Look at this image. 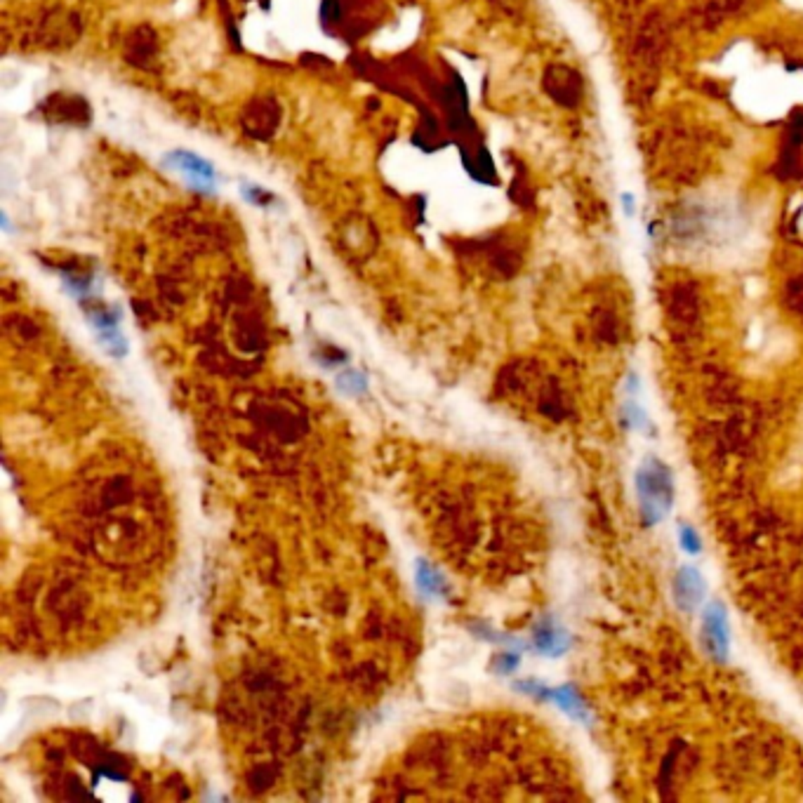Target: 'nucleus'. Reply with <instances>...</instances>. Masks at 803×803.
<instances>
[{
	"label": "nucleus",
	"mask_w": 803,
	"mask_h": 803,
	"mask_svg": "<svg viewBox=\"0 0 803 803\" xmlns=\"http://www.w3.org/2000/svg\"><path fill=\"white\" fill-rule=\"evenodd\" d=\"M535 648L542 653V655H549V658H559L570 648V636L568 631L563 629L559 622H554V619H542V622L535 626Z\"/></svg>",
	"instance_id": "39448f33"
},
{
	"label": "nucleus",
	"mask_w": 803,
	"mask_h": 803,
	"mask_svg": "<svg viewBox=\"0 0 803 803\" xmlns=\"http://www.w3.org/2000/svg\"><path fill=\"white\" fill-rule=\"evenodd\" d=\"M702 641L707 653L716 662H728L730 634H728V612L725 605L711 601L702 612Z\"/></svg>",
	"instance_id": "7ed1b4c3"
},
{
	"label": "nucleus",
	"mask_w": 803,
	"mask_h": 803,
	"mask_svg": "<svg viewBox=\"0 0 803 803\" xmlns=\"http://www.w3.org/2000/svg\"><path fill=\"white\" fill-rule=\"evenodd\" d=\"M547 700L556 702L568 716H573L575 721L589 723V709H587V704L582 702V697L575 693V688H570V686L547 688Z\"/></svg>",
	"instance_id": "423d86ee"
},
{
	"label": "nucleus",
	"mask_w": 803,
	"mask_h": 803,
	"mask_svg": "<svg viewBox=\"0 0 803 803\" xmlns=\"http://www.w3.org/2000/svg\"><path fill=\"white\" fill-rule=\"evenodd\" d=\"M163 165L170 170L179 172L182 177L189 182V186L198 189L203 194H213L217 189V170L210 160L201 158L194 151H170L163 158Z\"/></svg>",
	"instance_id": "f03ea898"
},
{
	"label": "nucleus",
	"mask_w": 803,
	"mask_h": 803,
	"mask_svg": "<svg viewBox=\"0 0 803 803\" xmlns=\"http://www.w3.org/2000/svg\"><path fill=\"white\" fill-rule=\"evenodd\" d=\"M518 655L513 653V650H509V653H499L497 658H495V669L499 674H511L513 669L518 667Z\"/></svg>",
	"instance_id": "9d476101"
},
{
	"label": "nucleus",
	"mask_w": 803,
	"mask_h": 803,
	"mask_svg": "<svg viewBox=\"0 0 803 803\" xmlns=\"http://www.w3.org/2000/svg\"><path fill=\"white\" fill-rule=\"evenodd\" d=\"M638 509L646 525H658L667 516L674 502L672 471L658 457H648L636 471Z\"/></svg>",
	"instance_id": "f257e3e1"
},
{
	"label": "nucleus",
	"mask_w": 803,
	"mask_h": 803,
	"mask_svg": "<svg viewBox=\"0 0 803 803\" xmlns=\"http://www.w3.org/2000/svg\"><path fill=\"white\" fill-rule=\"evenodd\" d=\"M681 547H683V552H688V554H700L702 542L690 525H681Z\"/></svg>",
	"instance_id": "1a4fd4ad"
},
{
	"label": "nucleus",
	"mask_w": 803,
	"mask_h": 803,
	"mask_svg": "<svg viewBox=\"0 0 803 803\" xmlns=\"http://www.w3.org/2000/svg\"><path fill=\"white\" fill-rule=\"evenodd\" d=\"M624 415H626V422H629L631 429H636V432L650 436L655 429H653V422L648 420V415L643 412V408H641L636 400H629V403L624 405Z\"/></svg>",
	"instance_id": "6e6552de"
},
{
	"label": "nucleus",
	"mask_w": 803,
	"mask_h": 803,
	"mask_svg": "<svg viewBox=\"0 0 803 803\" xmlns=\"http://www.w3.org/2000/svg\"><path fill=\"white\" fill-rule=\"evenodd\" d=\"M417 582H420V587L424 589L427 594H432V596H439V594H443V591H446L443 577L436 573L432 566H427L424 561H422L420 566H417Z\"/></svg>",
	"instance_id": "0eeeda50"
},
{
	"label": "nucleus",
	"mask_w": 803,
	"mask_h": 803,
	"mask_svg": "<svg viewBox=\"0 0 803 803\" xmlns=\"http://www.w3.org/2000/svg\"><path fill=\"white\" fill-rule=\"evenodd\" d=\"M672 591H674L676 608L683 610V612H693L697 605L704 601L707 584H704V577H702L700 570L693 568V566H683L674 577Z\"/></svg>",
	"instance_id": "20e7f679"
},
{
	"label": "nucleus",
	"mask_w": 803,
	"mask_h": 803,
	"mask_svg": "<svg viewBox=\"0 0 803 803\" xmlns=\"http://www.w3.org/2000/svg\"><path fill=\"white\" fill-rule=\"evenodd\" d=\"M241 196L248 203H255V206H266V203H269V196H266L262 189H257V186H241Z\"/></svg>",
	"instance_id": "9b49d317"
}]
</instances>
